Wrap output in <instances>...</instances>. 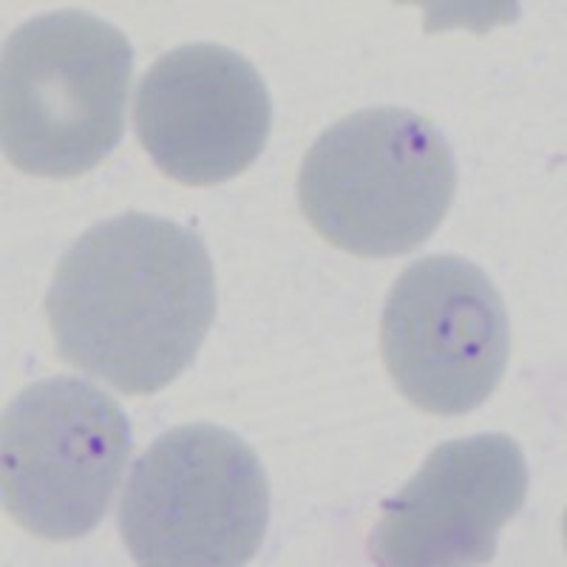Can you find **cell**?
Returning <instances> with one entry per match:
<instances>
[{"label": "cell", "instance_id": "obj_3", "mask_svg": "<svg viewBox=\"0 0 567 567\" xmlns=\"http://www.w3.org/2000/svg\"><path fill=\"white\" fill-rule=\"evenodd\" d=\"M457 194L445 136L409 109H363L329 125L298 174L303 216L329 245L367 258L432 239Z\"/></svg>", "mask_w": 567, "mask_h": 567}, {"label": "cell", "instance_id": "obj_8", "mask_svg": "<svg viewBox=\"0 0 567 567\" xmlns=\"http://www.w3.org/2000/svg\"><path fill=\"white\" fill-rule=\"evenodd\" d=\"M528 496V463L508 434L437 445L383 503L369 554L386 567L488 565Z\"/></svg>", "mask_w": 567, "mask_h": 567}, {"label": "cell", "instance_id": "obj_2", "mask_svg": "<svg viewBox=\"0 0 567 567\" xmlns=\"http://www.w3.org/2000/svg\"><path fill=\"white\" fill-rule=\"evenodd\" d=\"M134 52L109 20L80 9L14 29L0 60L3 156L32 176L97 168L125 128Z\"/></svg>", "mask_w": 567, "mask_h": 567}, {"label": "cell", "instance_id": "obj_7", "mask_svg": "<svg viewBox=\"0 0 567 567\" xmlns=\"http://www.w3.org/2000/svg\"><path fill=\"white\" fill-rule=\"evenodd\" d=\"M272 103L256 65L219 43L162 54L140 80L134 131L156 168L182 185H219L265 151Z\"/></svg>", "mask_w": 567, "mask_h": 567}, {"label": "cell", "instance_id": "obj_1", "mask_svg": "<svg viewBox=\"0 0 567 567\" xmlns=\"http://www.w3.org/2000/svg\"><path fill=\"white\" fill-rule=\"evenodd\" d=\"M45 316L71 367L116 392H159L194 363L216 316L205 241L148 213L100 221L60 258Z\"/></svg>", "mask_w": 567, "mask_h": 567}, {"label": "cell", "instance_id": "obj_4", "mask_svg": "<svg viewBox=\"0 0 567 567\" xmlns=\"http://www.w3.org/2000/svg\"><path fill=\"white\" fill-rule=\"evenodd\" d=\"M270 525L261 460L221 425L171 429L131 468L120 534L136 565L236 567L256 556Z\"/></svg>", "mask_w": 567, "mask_h": 567}, {"label": "cell", "instance_id": "obj_5", "mask_svg": "<svg viewBox=\"0 0 567 567\" xmlns=\"http://www.w3.org/2000/svg\"><path fill=\"white\" fill-rule=\"evenodd\" d=\"M134 434L114 398L83 378L23 389L0 425L3 508L43 539H80L103 523Z\"/></svg>", "mask_w": 567, "mask_h": 567}, {"label": "cell", "instance_id": "obj_6", "mask_svg": "<svg viewBox=\"0 0 567 567\" xmlns=\"http://www.w3.org/2000/svg\"><path fill=\"white\" fill-rule=\"evenodd\" d=\"M381 354L394 386L423 412L454 417L483 406L511 354L503 296L474 261L420 258L389 290Z\"/></svg>", "mask_w": 567, "mask_h": 567}]
</instances>
